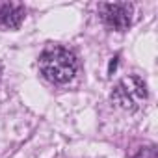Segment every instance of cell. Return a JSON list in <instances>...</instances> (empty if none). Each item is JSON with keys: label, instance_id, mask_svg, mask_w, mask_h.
Listing matches in <instances>:
<instances>
[{"label": "cell", "instance_id": "4", "mask_svg": "<svg viewBox=\"0 0 158 158\" xmlns=\"http://www.w3.org/2000/svg\"><path fill=\"white\" fill-rule=\"evenodd\" d=\"M26 10L19 2H0V28L17 30L24 21Z\"/></svg>", "mask_w": 158, "mask_h": 158}, {"label": "cell", "instance_id": "5", "mask_svg": "<svg viewBox=\"0 0 158 158\" xmlns=\"http://www.w3.org/2000/svg\"><path fill=\"white\" fill-rule=\"evenodd\" d=\"M128 158H156V147L152 143L134 147L132 152L128 154Z\"/></svg>", "mask_w": 158, "mask_h": 158}, {"label": "cell", "instance_id": "3", "mask_svg": "<svg viewBox=\"0 0 158 158\" xmlns=\"http://www.w3.org/2000/svg\"><path fill=\"white\" fill-rule=\"evenodd\" d=\"M132 4L128 2H114V4H99V13L102 23L117 32H125L128 30L130 23H132Z\"/></svg>", "mask_w": 158, "mask_h": 158}, {"label": "cell", "instance_id": "1", "mask_svg": "<svg viewBox=\"0 0 158 158\" xmlns=\"http://www.w3.org/2000/svg\"><path fill=\"white\" fill-rule=\"evenodd\" d=\"M41 74L52 84H67L76 74L78 63L74 54L63 47H50L39 56Z\"/></svg>", "mask_w": 158, "mask_h": 158}, {"label": "cell", "instance_id": "2", "mask_svg": "<svg viewBox=\"0 0 158 158\" xmlns=\"http://www.w3.org/2000/svg\"><path fill=\"white\" fill-rule=\"evenodd\" d=\"M147 97V84L143 82V78L136 74L121 78L112 91V101L127 112H138L139 108H143Z\"/></svg>", "mask_w": 158, "mask_h": 158}, {"label": "cell", "instance_id": "6", "mask_svg": "<svg viewBox=\"0 0 158 158\" xmlns=\"http://www.w3.org/2000/svg\"><path fill=\"white\" fill-rule=\"evenodd\" d=\"M115 65H117V56H115V58H114V61H112V63H110V71H108V73H110V74H112V71H114V69H115Z\"/></svg>", "mask_w": 158, "mask_h": 158}]
</instances>
